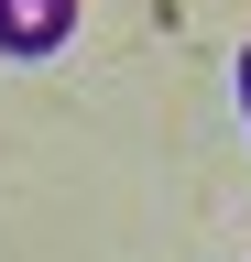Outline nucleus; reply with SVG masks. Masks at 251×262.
I'll return each instance as SVG.
<instances>
[{
  "label": "nucleus",
  "instance_id": "1",
  "mask_svg": "<svg viewBox=\"0 0 251 262\" xmlns=\"http://www.w3.org/2000/svg\"><path fill=\"white\" fill-rule=\"evenodd\" d=\"M66 33H77V0H0V44L11 55H44Z\"/></svg>",
  "mask_w": 251,
  "mask_h": 262
},
{
  "label": "nucleus",
  "instance_id": "2",
  "mask_svg": "<svg viewBox=\"0 0 251 262\" xmlns=\"http://www.w3.org/2000/svg\"><path fill=\"white\" fill-rule=\"evenodd\" d=\"M240 110H251V66H240Z\"/></svg>",
  "mask_w": 251,
  "mask_h": 262
}]
</instances>
